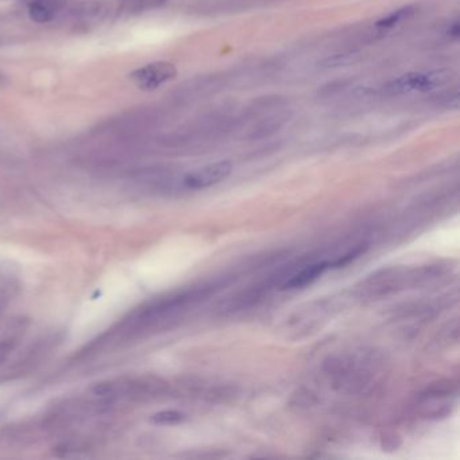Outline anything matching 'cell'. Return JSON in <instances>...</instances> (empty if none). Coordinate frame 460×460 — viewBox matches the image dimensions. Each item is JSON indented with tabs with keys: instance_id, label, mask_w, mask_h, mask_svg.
Listing matches in <instances>:
<instances>
[{
	"instance_id": "obj_1",
	"label": "cell",
	"mask_w": 460,
	"mask_h": 460,
	"mask_svg": "<svg viewBox=\"0 0 460 460\" xmlns=\"http://www.w3.org/2000/svg\"><path fill=\"white\" fill-rule=\"evenodd\" d=\"M448 80V73L428 72V73H408L397 77L386 84L385 91L391 95H401L409 92H426Z\"/></svg>"
},
{
	"instance_id": "obj_2",
	"label": "cell",
	"mask_w": 460,
	"mask_h": 460,
	"mask_svg": "<svg viewBox=\"0 0 460 460\" xmlns=\"http://www.w3.org/2000/svg\"><path fill=\"white\" fill-rule=\"evenodd\" d=\"M177 76V69L173 64L166 61L151 63L130 74L131 81L143 91H154L161 85L169 83Z\"/></svg>"
},
{
	"instance_id": "obj_3",
	"label": "cell",
	"mask_w": 460,
	"mask_h": 460,
	"mask_svg": "<svg viewBox=\"0 0 460 460\" xmlns=\"http://www.w3.org/2000/svg\"><path fill=\"white\" fill-rule=\"evenodd\" d=\"M231 172L232 164L230 161L213 162L185 175L184 185L189 189H206L226 179L231 175Z\"/></svg>"
},
{
	"instance_id": "obj_4",
	"label": "cell",
	"mask_w": 460,
	"mask_h": 460,
	"mask_svg": "<svg viewBox=\"0 0 460 460\" xmlns=\"http://www.w3.org/2000/svg\"><path fill=\"white\" fill-rule=\"evenodd\" d=\"M329 267H331V262H328V261L308 265L307 267H304L301 272H298L297 274H294L293 277H290L286 283H283V289H301V287H305L314 281H316L320 276Z\"/></svg>"
},
{
	"instance_id": "obj_5",
	"label": "cell",
	"mask_w": 460,
	"mask_h": 460,
	"mask_svg": "<svg viewBox=\"0 0 460 460\" xmlns=\"http://www.w3.org/2000/svg\"><path fill=\"white\" fill-rule=\"evenodd\" d=\"M29 15L38 23L50 22L54 18V8L49 0H32L29 3Z\"/></svg>"
},
{
	"instance_id": "obj_6",
	"label": "cell",
	"mask_w": 460,
	"mask_h": 460,
	"mask_svg": "<svg viewBox=\"0 0 460 460\" xmlns=\"http://www.w3.org/2000/svg\"><path fill=\"white\" fill-rule=\"evenodd\" d=\"M413 8L410 7V6H408V7H402V8H399V10H395V11H393V12H390L389 15H386V17H384L382 19H380L377 23H375V26L378 28V29H391V28H394V26H397L399 22H402V21H405V19H408L410 15H413Z\"/></svg>"
},
{
	"instance_id": "obj_7",
	"label": "cell",
	"mask_w": 460,
	"mask_h": 460,
	"mask_svg": "<svg viewBox=\"0 0 460 460\" xmlns=\"http://www.w3.org/2000/svg\"><path fill=\"white\" fill-rule=\"evenodd\" d=\"M359 58L356 53H344V54H335L331 56L325 60H322L319 65L321 68L329 69V68H340V67H347L350 64H354L355 61Z\"/></svg>"
},
{
	"instance_id": "obj_8",
	"label": "cell",
	"mask_w": 460,
	"mask_h": 460,
	"mask_svg": "<svg viewBox=\"0 0 460 460\" xmlns=\"http://www.w3.org/2000/svg\"><path fill=\"white\" fill-rule=\"evenodd\" d=\"M185 420V415L177 410H164L153 416V421L157 424L175 425L179 424Z\"/></svg>"
},
{
	"instance_id": "obj_9",
	"label": "cell",
	"mask_w": 460,
	"mask_h": 460,
	"mask_svg": "<svg viewBox=\"0 0 460 460\" xmlns=\"http://www.w3.org/2000/svg\"><path fill=\"white\" fill-rule=\"evenodd\" d=\"M14 340H3L0 342V363L8 356L10 351L14 349Z\"/></svg>"
},
{
	"instance_id": "obj_10",
	"label": "cell",
	"mask_w": 460,
	"mask_h": 460,
	"mask_svg": "<svg viewBox=\"0 0 460 460\" xmlns=\"http://www.w3.org/2000/svg\"><path fill=\"white\" fill-rule=\"evenodd\" d=\"M459 25H458V23H454V25H452V28H451V29H450V32H448V36H454V38H458V36H459Z\"/></svg>"
},
{
	"instance_id": "obj_11",
	"label": "cell",
	"mask_w": 460,
	"mask_h": 460,
	"mask_svg": "<svg viewBox=\"0 0 460 460\" xmlns=\"http://www.w3.org/2000/svg\"><path fill=\"white\" fill-rule=\"evenodd\" d=\"M4 85V77L0 74V87H3Z\"/></svg>"
}]
</instances>
